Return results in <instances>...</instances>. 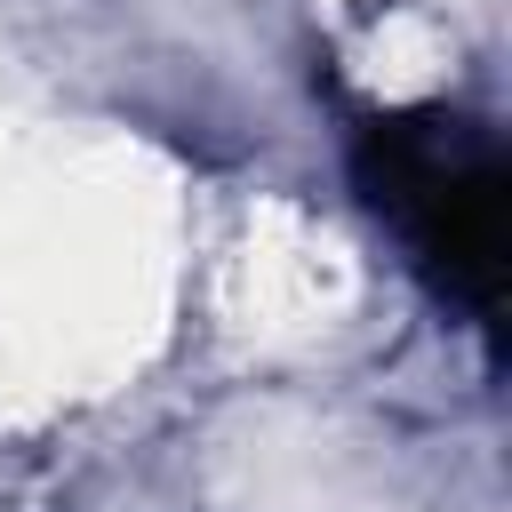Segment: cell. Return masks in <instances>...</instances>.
<instances>
[{"label":"cell","mask_w":512,"mask_h":512,"mask_svg":"<svg viewBox=\"0 0 512 512\" xmlns=\"http://www.w3.org/2000/svg\"><path fill=\"white\" fill-rule=\"evenodd\" d=\"M352 168H360L368 208L408 232V248L424 256L440 296H456L464 312L488 320L496 288H504V152H496V136L472 120L408 112V120H376L360 136Z\"/></svg>","instance_id":"obj_1"}]
</instances>
